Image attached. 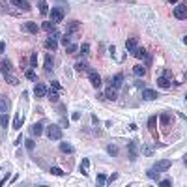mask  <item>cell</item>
Wrapping results in <instances>:
<instances>
[{
  "instance_id": "1",
  "label": "cell",
  "mask_w": 187,
  "mask_h": 187,
  "mask_svg": "<svg viewBox=\"0 0 187 187\" xmlns=\"http://www.w3.org/2000/svg\"><path fill=\"white\" fill-rule=\"evenodd\" d=\"M47 137H49L51 140H60V137H62V129H60V125H54V124H51L49 127H47Z\"/></svg>"
},
{
  "instance_id": "2",
  "label": "cell",
  "mask_w": 187,
  "mask_h": 187,
  "mask_svg": "<svg viewBox=\"0 0 187 187\" xmlns=\"http://www.w3.org/2000/svg\"><path fill=\"white\" fill-rule=\"evenodd\" d=\"M10 4L15 6L21 11H30V2H28V0H10Z\"/></svg>"
},
{
  "instance_id": "3",
  "label": "cell",
  "mask_w": 187,
  "mask_h": 187,
  "mask_svg": "<svg viewBox=\"0 0 187 187\" xmlns=\"http://www.w3.org/2000/svg\"><path fill=\"white\" fill-rule=\"evenodd\" d=\"M174 17L180 19V21L187 19V6H183V4H176V8H174Z\"/></svg>"
},
{
  "instance_id": "4",
  "label": "cell",
  "mask_w": 187,
  "mask_h": 187,
  "mask_svg": "<svg viewBox=\"0 0 187 187\" xmlns=\"http://www.w3.org/2000/svg\"><path fill=\"white\" fill-rule=\"evenodd\" d=\"M105 97L110 99V101H116V99H118V88H114L112 84H109L107 90H105Z\"/></svg>"
},
{
  "instance_id": "5",
  "label": "cell",
  "mask_w": 187,
  "mask_h": 187,
  "mask_svg": "<svg viewBox=\"0 0 187 187\" xmlns=\"http://www.w3.org/2000/svg\"><path fill=\"white\" fill-rule=\"evenodd\" d=\"M0 11H4V13H8V15H13V17H17V13H19L15 6L6 4V2H0Z\"/></svg>"
},
{
  "instance_id": "6",
  "label": "cell",
  "mask_w": 187,
  "mask_h": 187,
  "mask_svg": "<svg viewBox=\"0 0 187 187\" xmlns=\"http://www.w3.org/2000/svg\"><path fill=\"white\" fill-rule=\"evenodd\" d=\"M22 30L28 32V34H38V32H39V26L36 25L34 21H26L25 25H22Z\"/></svg>"
},
{
  "instance_id": "7",
  "label": "cell",
  "mask_w": 187,
  "mask_h": 187,
  "mask_svg": "<svg viewBox=\"0 0 187 187\" xmlns=\"http://www.w3.org/2000/svg\"><path fill=\"white\" fill-rule=\"evenodd\" d=\"M51 21L53 22H62L64 21V11L60 8H53L51 10Z\"/></svg>"
},
{
  "instance_id": "8",
  "label": "cell",
  "mask_w": 187,
  "mask_h": 187,
  "mask_svg": "<svg viewBox=\"0 0 187 187\" xmlns=\"http://www.w3.org/2000/svg\"><path fill=\"white\" fill-rule=\"evenodd\" d=\"M88 77H90V82H92V86H94V88H101L103 81H101V77H99L96 71H90V73H88Z\"/></svg>"
},
{
  "instance_id": "9",
  "label": "cell",
  "mask_w": 187,
  "mask_h": 187,
  "mask_svg": "<svg viewBox=\"0 0 187 187\" xmlns=\"http://www.w3.org/2000/svg\"><path fill=\"white\" fill-rule=\"evenodd\" d=\"M75 71L77 73H90V66L84 60H77L75 62Z\"/></svg>"
},
{
  "instance_id": "10",
  "label": "cell",
  "mask_w": 187,
  "mask_h": 187,
  "mask_svg": "<svg viewBox=\"0 0 187 187\" xmlns=\"http://www.w3.org/2000/svg\"><path fill=\"white\" fill-rule=\"evenodd\" d=\"M10 107H11L10 97H6V96H0V112H8V110H10Z\"/></svg>"
},
{
  "instance_id": "11",
  "label": "cell",
  "mask_w": 187,
  "mask_h": 187,
  "mask_svg": "<svg viewBox=\"0 0 187 187\" xmlns=\"http://www.w3.org/2000/svg\"><path fill=\"white\" fill-rule=\"evenodd\" d=\"M34 94H36V97H45V96H47V86H45L43 82L36 84V88H34Z\"/></svg>"
},
{
  "instance_id": "12",
  "label": "cell",
  "mask_w": 187,
  "mask_h": 187,
  "mask_svg": "<svg viewBox=\"0 0 187 187\" xmlns=\"http://www.w3.org/2000/svg\"><path fill=\"white\" fill-rule=\"evenodd\" d=\"M142 99H144V101H153V99H157V92H155V90H144V92H142Z\"/></svg>"
},
{
  "instance_id": "13",
  "label": "cell",
  "mask_w": 187,
  "mask_h": 187,
  "mask_svg": "<svg viewBox=\"0 0 187 187\" xmlns=\"http://www.w3.org/2000/svg\"><path fill=\"white\" fill-rule=\"evenodd\" d=\"M170 165H172V163H170L169 159H163V161H159L157 165H155V169H157L159 172H163V170H169V169H170Z\"/></svg>"
},
{
  "instance_id": "14",
  "label": "cell",
  "mask_w": 187,
  "mask_h": 187,
  "mask_svg": "<svg viewBox=\"0 0 187 187\" xmlns=\"http://www.w3.org/2000/svg\"><path fill=\"white\" fill-rule=\"evenodd\" d=\"M109 84H112L114 88H118V90H120L122 84H124V75H120V73H118V75H114V79H112Z\"/></svg>"
},
{
  "instance_id": "15",
  "label": "cell",
  "mask_w": 187,
  "mask_h": 187,
  "mask_svg": "<svg viewBox=\"0 0 187 187\" xmlns=\"http://www.w3.org/2000/svg\"><path fill=\"white\" fill-rule=\"evenodd\" d=\"M41 28H43L45 32H49V34H53V32L56 30V28H54V22H53V21H43V22H41Z\"/></svg>"
},
{
  "instance_id": "16",
  "label": "cell",
  "mask_w": 187,
  "mask_h": 187,
  "mask_svg": "<svg viewBox=\"0 0 187 187\" xmlns=\"http://www.w3.org/2000/svg\"><path fill=\"white\" fill-rule=\"evenodd\" d=\"M157 86H159V88H169V86H170V77H167V75L159 77V79H157Z\"/></svg>"
},
{
  "instance_id": "17",
  "label": "cell",
  "mask_w": 187,
  "mask_h": 187,
  "mask_svg": "<svg viewBox=\"0 0 187 187\" xmlns=\"http://www.w3.org/2000/svg\"><path fill=\"white\" fill-rule=\"evenodd\" d=\"M0 71H2V73H11V64H10V60H2V62H0Z\"/></svg>"
},
{
  "instance_id": "18",
  "label": "cell",
  "mask_w": 187,
  "mask_h": 187,
  "mask_svg": "<svg viewBox=\"0 0 187 187\" xmlns=\"http://www.w3.org/2000/svg\"><path fill=\"white\" fill-rule=\"evenodd\" d=\"M4 79H6V82H8V84H11V86L19 84V79H17L13 73H4Z\"/></svg>"
},
{
  "instance_id": "19",
  "label": "cell",
  "mask_w": 187,
  "mask_h": 187,
  "mask_svg": "<svg viewBox=\"0 0 187 187\" xmlns=\"http://www.w3.org/2000/svg\"><path fill=\"white\" fill-rule=\"evenodd\" d=\"M60 152H62V153H73L75 148L69 144V142H62V144H60Z\"/></svg>"
},
{
  "instance_id": "20",
  "label": "cell",
  "mask_w": 187,
  "mask_h": 187,
  "mask_svg": "<svg viewBox=\"0 0 187 187\" xmlns=\"http://www.w3.org/2000/svg\"><path fill=\"white\" fill-rule=\"evenodd\" d=\"M41 133H43V125H41V124H34V125L30 127V135L38 137V135H41Z\"/></svg>"
},
{
  "instance_id": "21",
  "label": "cell",
  "mask_w": 187,
  "mask_h": 187,
  "mask_svg": "<svg viewBox=\"0 0 187 187\" xmlns=\"http://www.w3.org/2000/svg\"><path fill=\"white\" fill-rule=\"evenodd\" d=\"M45 47H47V49H49V51H54V49H56V47H58V43H56V39H54V38L51 36L49 39H47V41H45Z\"/></svg>"
},
{
  "instance_id": "22",
  "label": "cell",
  "mask_w": 187,
  "mask_h": 187,
  "mask_svg": "<svg viewBox=\"0 0 187 187\" xmlns=\"http://www.w3.org/2000/svg\"><path fill=\"white\" fill-rule=\"evenodd\" d=\"M125 49H127V51H131V53L137 49V39H135V38H129V39L125 41Z\"/></svg>"
},
{
  "instance_id": "23",
  "label": "cell",
  "mask_w": 187,
  "mask_h": 187,
  "mask_svg": "<svg viewBox=\"0 0 187 187\" xmlns=\"http://www.w3.org/2000/svg\"><path fill=\"white\" fill-rule=\"evenodd\" d=\"M133 54H135V58H146L148 56V53L144 49H140V47H137V49L133 51Z\"/></svg>"
},
{
  "instance_id": "24",
  "label": "cell",
  "mask_w": 187,
  "mask_h": 187,
  "mask_svg": "<svg viewBox=\"0 0 187 187\" xmlns=\"http://www.w3.org/2000/svg\"><path fill=\"white\" fill-rule=\"evenodd\" d=\"M159 120H161V124H163V125H170V122H172V118H170V114H169V112L161 114V118H159Z\"/></svg>"
},
{
  "instance_id": "25",
  "label": "cell",
  "mask_w": 187,
  "mask_h": 187,
  "mask_svg": "<svg viewBox=\"0 0 187 187\" xmlns=\"http://www.w3.org/2000/svg\"><path fill=\"white\" fill-rule=\"evenodd\" d=\"M47 94H49V101H53V103H56L58 101V90H49V92H47Z\"/></svg>"
},
{
  "instance_id": "26",
  "label": "cell",
  "mask_w": 187,
  "mask_h": 187,
  "mask_svg": "<svg viewBox=\"0 0 187 187\" xmlns=\"http://www.w3.org/2000/svg\"><path fill=\"white\" fill-rule=\"evenodd\" d=\"M146 176H148L150 180H159V170H157V169H150V170L146 172Z\"/></svg>"
},
{
  "instance_id": "27",
  "label": "cell",
  "mask_w": 187,
  "mask_h": 187,
  "mask_svg": "<svg viewBox=\"0 0 187 187\" xmlns=\"http://www.w3.org/2000/svg\"><path fill=\"white\" fill-rule=\"evenodd\" d=\"M77 28H81V25H79L77 21H73V22H69V26H67V32H69V34H73V32H79Z\"/></svg>"
},
{
  "instance_id": "28",
  "label": "cell",
  "mask_w": 187,
  "mask_h": 187,
  "mask_svg": "<svg viewBox=\"0 0 187 187\" xmlns=\"http://www.w3.org/2000/svg\"><path fill=\"white\" fill-rule=\"evenodd\" d=\"M155 125H157V116H152V118L148 120V129L153 133L155 131Z\"/></svg>"
},
{
  "instance_id": "29",
  "label": "cell",
  "mask_w": 187,
  "mask_h": 187,
  "mask_svg": "<svg viewBox=\"0 0 187 187\" xmlns=\"http://www.w3.org/2000/svg\"><path fill=\"white\" fill-rule=\"evenodd\" d=\"M133 73L138 75V77H142V75L146 73V69H144V66H135V67H133Z\"/></svg>"
},
{
  "instance_id": "30",
  "label": "cell",
  "mask_w": 187,
  "mask_h": 187,
  "mask_svg": "<svg viewBox=\"0 0 187 187\" xmlns=\"http://www.w3.org/2000/svg\"><path fill=\"white\" fill-rule=\"evenodd\" d=\"M107 152H109V155L116 157V155H118V146H114V144H109V146H107Z\"/></svg>"
},
{
  "instance_id": "31",
  "label": "cell",
  "mask_w": 187,
  "mask_h": 187,
  "mask_svg": "<svg viewBox=\"0 0 187 187\" xmlns=\"http://www.w3.org/2000/svg\"><path fill=\"white\" fill-rule=\"evenodd\" d=\"M53 64H54V58L47 54V56H45V64H43V66H45V69H51V67H53Z\"/></svg>"
},
{
  "instance_id": "32",
  "label": "cell",
  "mask_w": 187,
  "mask_h": 187,
  "mask_svg": "<svg viewBox=\"0 0 187 187\" xmlns=\"http://www.w3.org/2000/svg\"><path fill=\"white\" fill-rule=\"evenodd\" d=\"M88 53H90V43H82V45H81V56L84 58Z\"/></svg>"
},
{
  "instance_id": "33",
  "label": "cell",
  "mask_w": 187,
  "mask_h": 187,
  "mask_svg": "<svg viewBox=\"0 0 187 187\" xmlns=\"http://www.w3.org/2000/svg\"><path fill=\"white\" fill-rule=\"evenodd\" d=\"M22 122H25V120H22V116H19V112H17L15 120H13V127H15V129H19V127L22 125Z\"/></svg>"
},
{
  "instance_id": "34",
  "label": "cell",
  "mask_w": 187,
  "mask_h": 187,
  "mask_svg": "<svg viewBox=\"0 0 187 187\" xmlns=\"http://www.w3.org/2000/svg\"><path fill=\"white\" fill-rule=\"evenodd\" d=\"M8 120H10V118H8V114H6V112H2V114H0V125H2L4 129L8 127Z\"/></svg>"
},
{
  "instance_id": "35",
  "label": "cell",
  "mask_w": 187,
  "mask_h": 187,
  "mask_svg": "<svg viewBox=\"0 0 187 187\" xmlns=\"http://www.w3.org/2000/svg\"><path fill=\"white\" fill-rule=\"evenodd\" d=\"M39 11H41V15H47V13H49V8H47L45 0H39Z\"/></svg>"
},
{
  "instance_id": "36",
  "label": "cell",
  "mask_w": 187,
  "mask_h": 187,
  "mask_svg": "<svg viewBox=\"0 0 187 187\" xmlns=\"http://www.w3.org/2000/svg\"><path fill=\"white\" fill-rule=\"evenodd\" d=\"M77 49H79V45H77V43H69V45H67V54L77 53Z\"/></svg>"
},
{
  "instance_id": "37",
  "label": "cell",
  "mask_w": 187,
  "mask_h": 187,
  "mask_svg": "<svg viewBox=\"0 0 187 187\" xmlns=\"http://www.w3.org/2000/svg\"><path fill=\"white\" fill-rule=\"evenodd\" d=\"M129 159L135 161L137 159V150H135V144H129Z\"/></svg>"
},
{
  "instance_id": "38",
  "label": "cell",
  "mask_w": 187,
  "mask_h": 187,
  "mask_svg": "<svg viewBox=\"0 0 187 187\" xmlns=\"http://www.w3.org/2000/svg\"><path fill=\"white\" fill-rule=\"evenodd\" d=\"M60 43H62V45H66V47H67L69 43H71V38H69V34H64V36L60 38Z\"/></svg>"
},
{
  "instance_id": "39",
  "label": "cell",
  "mask_w": 187,
  "mask_h": 187,
  "mask_svg": "<svg viewBox=\"0 0 187 187\" xmlns=\"http://www.w3.org/2000/svg\"><path fill=\"white\" fill-rule=\"evenodd\" d=\"M26 79H28V81H36V79H38V75H36L34 69H28V71H26Z\"/></svg>"
},
{
  "instance_id": "40",
  "label": "cell",
  "mask_w": 187,
  "mask_h": 187,
  "mask_svg": "<svg viewBox=\"0 0 187 187\" xmlns=\"http://www.w3.org/2000/svg\"><path fill=\"white\" fill-rule=\"evenodd\" d=\"M51 174H53V176H64V170L58 169V167H53V169H51Z\"/></svg>"
},
{
  "instance_id": "41",
  "label": "cell",
  "mask_w": 187,
  "mask_h": 187,
  "mask_svg": "<svg viewBox=\"0 0 187 187\" xmlns=\"http://www.w3.org/2000/svg\"><path fill=\"white\" fill-rule=\"evenodd\" d=\"M159 185H161V187H170V185H172V180H170V178H165V180L159 181Z\"/></svg>"
},
{
  "instance_id": "42",
  "label": "cell",
  "mask_w": 187,
  "mask_h": 187,
  "mask_svg": "<svg viewBox=\"0 0 187 187\" xmlns=\"http://www.w3.org/2000/svg\"><path fill=\"white\" fill-rule=\"evenodd\" d=\"M97 185H107V176L105 174H99L97 176Z\"/></svg>"
},
{
  "instance_id": "43",
  "label": "cell",
  "mask_w": 187,
  "mask_h": 187,
  "mask_svg": "<svg viewBox=\"0 0 187 187\" xmlns=\"http://www.w3.org/2000/svg\"><path fill=\"white\" fill-rule=\"evenodd\" d=\"M25 146H26V150H34V146H36V144H34V140H32V138H28L26 142H25Z\"/></svg>"
},
{
  "instance_id": "44",
  "label": "cell",
  "mask_w": 187,
  "mask_h": 187,
  "mask_svg": "<svg viewBox=\"0 0 187 187\" xmlns=\"http://www.w3.org/2000/svg\"><path fill=\"white\" fill-rule=\"evenodd\" d=\"M51 88H54V90H58V92H60V90H62V84H60L58 81H53V82H51Z\"/></svg>"
},
{
  "instance_id": "45",
  "label": "cell",
  "mask_w": 187,
  "mask_h": 187,
  "mask_svg": "<svg viewBox=\"0 0 187 187\" xmlns=\"http://www.w3.org/2000/svg\"><path fill=\"white\" fill-rule=\"evenodd\" d=\"M142 153H144L146 157H150V155H152L153 152H152V148H150V146H144V148H142Z\"/></svg>"
},
{
  "instance_id": "46",
  "label": "cell",
  "mask_w": 187,
  "mask_h": 187,
  "mask_svg": "<svg viewBox=\"0 0 187 187\" xmlns=\"http://www.w3.org/2000/svg\"><path fill=\"white\" fill-rule=\"evenodd\" d=\"M88 165H90V161H88V159H82V174H88V172H86Z\"/></svg>"
},
{
  "instance_id": "47",
  "label": "cell",
  "mask_w": 187,
  "mask_h": 187,
  "mask_svg": "<svg viewBox=\"0 0 187 187\" xmlns=\"http://www.w3.org/2000/svg\"><path fill=\"white\" fill-rule=\"evenodd\" d=\"M116 180H118V172H114V174H112V176H110V178L107 180V183H114Z\"/></svg>"
},
{
  "instance_id": "48",
  "label": "cell",
  "mask_w": 187,
  "mask_h": 187,
  "mask_svg": "<svg viewBox=\"0 0 187 187\" xmlns=\"http://www.w3.org/2000/svg\"><path fill=\"white\" fill-rule=\"evenodd\" d=\"M30 64H32V66L36 67V64H38V60H36V53H34V54L30 56Z\"/></svg>"
},
{
  "instance_id": "49",
  "label": "cell",
  "mask_w": 187,
  "mask_h": 187,
  "mask_svg": "<svg viewBox=\"0 0 187 187\" xmlns=\"http://www.w3.org/2000/svg\"><path fill=\"white\" fill-rule=\"evenodd\" d=\"M60 125H64V127H67V125H69V122H67V120L64 118V120H60Z\"/></svg>"
},
{
  "instance_id": "50",
  "label": "cell",
  "mask_w": 187,
  "mask_h": 187,
  "mask_svg": "<svg viewBox=\"0 0 187 187\" xmlns=\"http://www.w3.org/2000/svg\"><path fill=\"white\" fill-rule=\"evenodd\" d=\"M6 51V43H0V53H4Z\"/></svg>"
},
{
  "instance_id": "51",
  "label": "cell",
  "mask_w": 187,
  "mask_h": 187,
  "mask_svg": "<svg viewBox=\"0 0 187 187\" xmlns=\"http://www.w3.org/2000/svg\"><path fill=\"white\" fill-rule=\"evenodd\" d=\"M183 165H185V167H187V153H185V155H183Z\"/></svg>"
},
{
  "instance_id": "52",
  "label": "cell",
  "mask_w": 187,
  "mask_h": 187,
  "mask_svg": "<svg viewBox=\"0 0 187 187\" xmlns=\"http://www.w3.org/2000/svg\"><path fill=\"white\" fill-rule=\"evenodd\" d=\"M183 82H187V71L183 73Z\"/></svg>"
},
{
  "instance_id": "53",
  "label": "cell",
  "mask_w": 187,
  "mask_h": 187,
  "mask_svg": "<svg viewBox=\"0 0 187 187\" xmlns=\"http://www.w3.org/2000/svg\"><path fill=\"white\" fill-rule=\"evenodd\" d=\"M169 4H178V0H169Z\"/></svg>"
},
{
  "instance_id": "54",
  "label": "cell",
  "mask_w": 187,
  "mask_h": 187,
  "mask_svg": "<svg viewBox=\"0 0 187 187\" xmlns=\"http://www.w3.org/2000/svg\"><path fill=\"white\" fill-rule=\"evenodd\" d=\"M183 43H185V45H187V36H183Z\"/></svg>"
},
{
  "instance_id": "55",
  "label": "cell",
  "mask_w": 187,
  "mask_h": 187,
  "mask_svg": "<svg viewBox=\"0 0 187 187\" xmlns=\"http://www.w3.org/2000/svg\"><path fill=\"white\" fill-rule=\"evenodd\" d=\"M97 2H103V0H97Z\"/></svg>"
},
{
  "instance_id": "56",
  "label": "cell",
  "mask_w": 187,
  "mask_h": 187,
  "mask_svg": "<svg viewBox=\"0 0 187 187\" xmlns=\"http://www.w3.org/2000/svg\"><path fill=\"white\" fill-rule=\"evenodd\" d=\"M185 99H187V94H185Z\"/></svg>"
}]
</instances>
